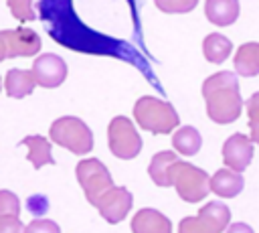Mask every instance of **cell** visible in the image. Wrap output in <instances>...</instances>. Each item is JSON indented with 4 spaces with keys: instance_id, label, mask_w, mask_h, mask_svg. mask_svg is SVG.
Here are the masks:
<instances>
[{
    "instance_id": "cell-18",
    "label": "cell",
    "mask_w": 259,
    "mask_h": 233,
    "mask_svg": "<svg viewBox=\"0 0 259 233\" xmlns=\"http://www.w3.org/2000/svg\"><path fill=\"white\" fill-rule=\"evenodd\" d=\"M231 51H233V43H231L227 36L219 34V32L208 34V36L204 38V43H202L204 59H206L208 63H214V65L225 63L227 57L231 55Z\"/></svg>"
},
{
    "instance_id": "cell-3",
    "label": "cell",
    "mask_w": 259,
    "mask_h": 233,
    "mask_svg": "<svg viewBox=\"0 0 259 233\" xmlns=\"http://www.w3.org/2000/svg\"><path fill=\"white\" fill-rule=\"evenodd\" d=\"M168 180L186 203H198L208 195V174L188 162L174 160L168 166Z\"/></svg>"
},
{
    "instance_id": "cell-23",
    "label": "cell",
    "mask_w": 259,
    "mask_h": 233,
    "mask_svg": "<svg viewBox=\"0 0 259 233\" xmlns=\"http://www.w3.org/2000/svg\"><path fill=\"white\" fill-rule=\"evenodd\" d=\"M8 8L12 12L14 18H18L20 22H28L34 20V12H32V0H6Z\"/></svg>"
},
{
    "instance_id": "cell-24",
    "label": "cell",
    "mask_w": 259,
    "mask_h": 233,
    "mask_svg": "<svg viewBox=\"0 0 259 233\" xmlns=\"http://www.w3.org/2000/svg\"><path fill=\"white\" fill-rule=\"evenodd\" d=\"M20 213V201L10 190H0V217L2 215H18Z\"/></svg>"
},
{
    "instance_id": "cell-5",
    "label": "cell",
    "mask_w": 259,
    "mask_h": 233,
    "mask_svg": "<svg viewBox=\"0 0 259 233\" xmlns=\"http://www.w3.org/2000/svg\"><path fill=\"white\" fill-rule=\"evenodd\" d=\"M107 144H109L111 154L115 158H121V160H132L142 150V138H140L138 130L123 115H117V118H113L109 122Z\"/></svg>"
},
{
    "instance_id": "cell-19",
    "label": "cell",
    "mask_w": 259,
    "mask_h": 233,
    "mask_svg": "<svg viewBox=\"0 0 259 233\" xmlns=\"http://www.w3.org/2000/svg\"><path fill=\"white\" fill-rule=\"evenodd\" d=\"M172 146L184 156H194L202 146V138L196 128L184 126V128L176 130V134L172 136Z\"/></svg>"
},
{
    "instance_id": "cell-26",
    "label": "cell",
    "mask_w": 259,
    "mask_h": 233,
    "mask_svg": "<svg viewBox=\"0 0 259 233\" xmlns=\"http://www.w3.org/2000/svg\"><path fill=\"white\" fill-rule=\"evenodd\" d=\"M22 231H26V233H36V231H53V233H57L59 227H57V223H53V221H40V219H36V221H32L30 225H26Z\"/></svg>"
},
{
    "instance_id": "cell-6",
    "label": "cell",
    "mask_w": 259,
    "mask_h": 233,
    "mask_svg": "<svg viewBox=\"0 0 259 233\" xmlns=\"http://www.w3.org/2000/svg\"><path fill=\"white\" fill-rule=\"evenodd\" d=\"M231 221V211L227 205L212 201L204 205L196 217H186L180 221V233H221Z\"/></svg>"
},
{
    "instance_id": "cell-13",
    "label": "cell",
    "mask_w": 259,
    "mask_h": 233,
    "mask_svg": "<svg viewBox=\"0 0 259 233\" xmlns=\"http://www.w3.org/2000/svg\"><path fill=\"white\" fill-rule=\"evenodd\" d=\"M132 231L134 233H170L172 223L168 217H164L156 209H142L132 219Z\"/></svg>"
},
{
    "instance_id": "cell-4",
    "label": "cell",
    "mask_w": 259,
    "mask_h": 233,
    "mask_svg": "<svg viewBox=\"0 0 259 233\" xmlns=\"http://www.w3.org/2000/svg\"><path fill=\"white\" fill-rule=\"evenodd\" d=\"M51 140L57 146L71 150L73 154H87L93 150V134L85 122L73 115H65L53 122L49 130Z\"/></svg>"
},
{
    "instance_id": "cell-17",
    "label": "cell",
    "mask_w": 259,
    "mask_h": 233,
    "mask_svg": "<svg viewBox=\"0 0 259 233\" xmlns=\"http://www.w3.org/2000/svg\"><path fill=\"white\" fill-rule=\"evenodd\" d=\"M235 71L243 77L259 75V43H245L239 47L235 59Z\"/></svg>"
},
{
    "instance_id": "cell-21",
    "label": "cell",
    "mask_w": 259,
    "mask_h": 233,
    "mask_svg": "<svg viewBox=\"0 0 259 233\" xmlns=\"http://www.w3.org/2000/svg\"><path fill=\"white\" fill-rule=\"evenodd\" d=\"M154 4L166 14H186L196 8L198 0H154Z\"/></svg>"
},
{
    "instance_id": "cell-25",
    "label": "cell",
    "mask_w": 259,
    "mask_h": 233,
    "mask_svg": "<svg viewBox=\"0 0 259 233\" xmlns=\"http://www.w3.org/2000/svg\"><path fill=\"white\" fill-rule=\"evenodd\" d=\"M22 229H24V225L20 223L18 215H2L0 217V233H18Z\"/></svg>"
},
{
    "instance_id": "cell-10",
    "label": "cell",
    "mask_w": 259,
    "mask_h": 233,
    "mask_svg": "<svg viewBox=\"0 0 259 233\" xmlns=\"http://www.w3.org/2000/svg\"><path fill=\"white\" fill-rule=\"evenodd\" d=\"M251 158H253V144L251 138H247L245 134H233L223 144V160L229 168L243 172L249 166Z\"/></svg>"
},
{
    "instance_id": "cell-11",
    "label": "cell",
    "mask_w": 259,
    "mask_h": 233,
    "mask_svg": "<svg viewBox=\"0 0 259 233\" xmlns=\"http://www.w3.org/2000/svg\"><path fill=\"white\" fill-rule=\"evenodd\" d=\"M8 43V59L12 57H32L40 51V36L30 28L2 30Z\"/></svg>"
},
{
    "instance_id": "cell-12",
    "label": "cell",
    "mask_w": 259,
    "mask_h": 233,
    "mask_svg": "<svg viewBox=\"0 0 259 233\" xmlns=\"http://www.w3.org/2000/svg\"><path fill=\"white\" fill-rule=\"evenodd\" d=\"M243 186H245V182H243V176H241V172H237V170H233V168H221V170H217L212 176H208V188L214 192V195H219V197H223V199H233V197H237L241 190H243Z\"/></svg>"
},
{
    "instance_id": "cell-2",
    "label": "cell",
    "mask_w": 259,
    "mask_h": 233,
    "mask_svg": "<svg viewBox=\"0 0 259 233\" xmlns=\"http://www.w3.org/2000/svg\"><path fill=\"white\" fill-rule=\"evenodd\" d=\"M134 118L140 128L152 134H170L178 126V113L172 103L156 97H140L134 105Z\"/></svg>"
},
{
    "instance_id": "cell-14",
    "label": "cell",
    "mask_w": 259,
    "mask_h": 233,
    "mask_svg": "<svg viewBox=\"0 0 259 233\" xmlns=\"http://www.w3.org/2000/svg\"><path fill=\"white\" fill-rule=\"evenodd\" d=\"M239 0H206L204 16L217 26H229L239 18Z\"/></svg>"
},
{
    "instance_id": "cell-16",
    "label": "cell",
    "mask_w": 259,
    "mask_h": 233,
    "mask_svg": "<svg viewBox=\"0 0 259 233\" xmlns=\"http://www.w3.org/2000/svg\"><path fill=\"white\" fill-rule=\"evenodd\" d=\"M20 146H26L28 148V154H26V160L38 170L42 168L45 164H55V158L51 154V142L45 138V136H26L22 138Z\"/></svg>"
},
{
    "instance_id": "cell-1",
    "label": "cell",
    "mask_w": 259,
    "mask_h": 233,
    "mask_svg": "<svg viewBox=\"0 0 259 233\" xmlns=\"http://www.w3.org/2000/svg\"><path fill=\"white\" fill-rule=\"evenodd\" d=\"M202 97L206 101V115L217 124H231L239 120L243 97L239 93L237 75L219 71L202 83Z\"/></svg>"
},
{
    "instance_id": "cell-20",
    "label": "cell",
    "mask_w": 259,
    "mask_h": 233,
    "mask_svg": "<svg viewBox=\"0 0 259 233\" xmlns=\"http://www.w3.org/2000/svg\"><path fill=\"white\" fill-rule=\"evenodd\" d=\"M178 160V156L170 150H164V152H158L152 160H150V166H148V174L150 178L158 184V186H172L170 180H168V166Z\"/></svg>"
},
{
    "instance_id": "cell-9",
    "label": "cell",
    "mask_w": 259,
    "mask_h": 233,
    "mask_svg": "<svg viewBox=\"0 0 259 233\" xmlns=\"http://www.w3.org/2000/svg\"><path fill=\"white\" fill-rule=\"evenodd\" d=\"M30 71L34 75L36 85L47 87V89L59 87L67 79V63L59 55H53V53L36 57V61L32 63Z\"/></svg>"
},
{
    "instance_id": "cell-22",
    "label": "cell",
    "mask_w": 259,
    "mask_h": 233,
    "mask_svg": "<svg viewBox=\"0 0 259 233\" xmlns=\"http://www.w3.org/2000/svg\"><path fill=\"white\" fill-rule=\"evenodd\" d=\"M247 115H249V130H251V142L259 144V91L253 93L247 103Z\"/></svg>"
},
{
    "instance_id": "cell-27",
    "label": "cell",
    "mask_w": 259,
    "mask_h": 233,
    "mask_svg": "<svg viewBox=\"0 0 259 233\" xmlns=\"http://www.w3.org/2000/svg\"><path fill=\"white\" fill-rule=\"evenodd\" d=\"M4 59H8V43H6L4 32L0 30V63H2Z\"/></svg>"
},
{
    "instance_id": "cell-7",
    "label": "cell",
    "mask_w": 259,
    "mask_h": 233,
    "mask_svg": "<svg viewBox=\"0 0 259 233\" xmlns=\"http://www.w3.org/2000/svg\"><path fill=\"white\" fill-rule=\"evenodd\" d=\"M75 174H77V180L85 192V199L93 205L107 188L113 186V178L109 174V170L105 168V164L97 158H87V160H81L75 168Z\"/></svg>"
},
{
    "instance_id": "cell-8",
    "label": "cell",
    "mask_w": 259,
    "mask_h": 233,
    "mask_svg": "<svg viewBox=\"0 0 259 233\" xmlns=\"http://www.w3.org/2000/svg\"><path fill=\"white\" fill-rule=\"evenodd\" d=\"M132 205H134V197H132V192H130L127 188H123V186H111V188H107V190L93 203V207L99 211V215H101L107 223H111V225L123 221L125 215H127V211L132 209Z\"/></svg>"
},
{
    "instance_id": "cell-15",
    "label": "cell",
    "mask_w": 259,
    "mask_h": 233,
    "mask_svg": "<svg viewBox=\"0 0 259 233\" xmlns=\"http://www.w3.org/2000/svg\"><path fill=\"white\" fill-rule=\"evenodd\" d=\"M34 87H36V81L30 69H10L4 77V89L8 97H14V99L26 97L34 91Z\"/></svg>"
}]
</instances>
